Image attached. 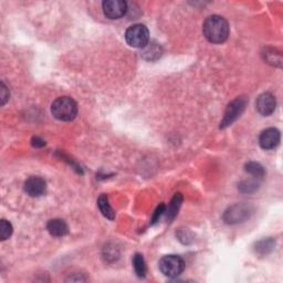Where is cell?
Listing matches in <instances>:
<instances>
[{"instance_id":"2","label":"cell","mask_w":283,"mask_h":283,"mask_svg":"<svg viewBox=\"0 0 283 283\" xmlns=\"http://www.w3.org/2000/svg\"><path fill=\"white\" fill-rule=\"evenodd\" d=\"M52 115L59 121L70 122L75 118L78 114V104L69 96L59 97L52 103Z\"/></svg>"},{"instance_id":"11","label":"cell","mask_w":283,"mask_h":283,"mask_svg":"<svg viewBox=\"0 0 283 283\" xmlns=\"http://www.w3.org/2000/svg\"><path fill=\"white\" fill-rule=\"evenodd\" d=\"M47 229L53 237H63L68 235L69 227L62 219H52L48 222Z\"/></svg>"},{"instance_id":"14","label":"cell","mask_w":283,"mask_h":283,"mask_svg":"<svg viewBox=\"0 0 283 283\" xmlns=\"http://www.w3.org/2000/svg\"><path fill=\"white\" fill-rule=\"evenodd\" d=\"M133 266L135 270V273L138 277H145L146 273H148V266H146V262L143 258V255L139 253H136L133 257Z\"/></svg>"},{"instance_id":"7","label":"cell","mask_w":283,"mask_h":283,"mask_svg":"<svg viewBox=\"0 0 283 283\" xmlns=\"http://www.w3.org/2000/svg\"><path fill=\"white\" fill-rule=\"evenodd\" d=\"M103 13L108 19L123 17L127 10V4L123 0H106L102 4Z\"/></svg>"},{"instance_id":"16","label":"cell","mask_w":283,"mask_h":283,"mask_svg":"<svg viewBox=\"0 0 283 283\" xmlns=\"http://www.w3.org/2000/svg\"><path fill=\"white\" fill-rule=\"evenodd\" d=\"M246 172L248 174H250L251 176L258 178V179L263 178L264 174H265L264 168L261 166L259 163H255V162L247 163V164H246Z\"/></svg>"},{"instance_id":"6","label":"cell","mask_w":283,"mask_h":283,"mask_svg":"<svg viewBox=\"0 0 283 283\" xmlns=\"http://www.w3.org/2000/svg\"><path fill=\"white\" fill-rule=\"evenodd\" d=\"M247 105V100L244 97H238V99L233 100L229 105H228L227 110L225 112V116L222 118L220 123V127L225 128L229 126L236 119L241 115Z\"/></svg>"},{"instance_id":"9","label":"cell","mask_w":283,"mask_h":283,"mask_svg":"<svg viewBox=\"0 0 283 283\" xmlns=\"http://www.w3.org/2000/svg\"><path fill=\"white\" fill-rule=\"evenodd\" d=\"M255 106H257V110L261 115H271L276 107V101L274 95L269 93V92H265V93L259 95L257 102H255Z\"/></svg>"},{"instance_id":"19","label":"cell","mask_w":283,"mask_h":283,"mask_svg":"<svg viewBox=\"0 0 283 283\" xmlns=\"http://www.w3.org/2000/svg\"><path fill=\"white\" fill-rule=\"evenodd\" d=\"M166 212V207L164 204H161L159 207H157L155 212H154V216H153V219H152V224H156L157 221L160 220L161 217L164 215Z\"/></svg>"},{"instance_id":"4","label":"cell","mask_w":283,"mask_h":283,"mask_svg":"<svg viewBox=\"0 0 283 283\" xmlns=\"http://www.w3.org/2000/svg\"><path fill=\"white\" fill-rule=\"evenodd\" d=\"M160 270L163 274L168 277H176L183 273L185 269L184 260L175 254H168L160 261Z\"/></svg>"},{"instance_id":"18","label":"cell","mask_w":283,"mask_h":283,"mask_svg":"<svg viewBox=\"0 0 283 283\" xmlns=\"http://www.w3.org/2000/svg\"><path fill=\"white\" fill-rule=\"evenodd\" d=\"M259 188V184L254 181H244L239 185V190L244 194H251Z\"/></svg>"},{"instance_id":"1","label":"cell","mask_w":283,"mask_h":283,"mask_svg":"<svg viewBox=\"0 0 283 283\" xmlns=\"http://www.w3.org/2000/svg\"><path fill=\"white\" fill-rule=\"evenodd\" d=\"M203 32L207 40L211 43H222L229 36V25L225 18L220 16H210L207 18L203 26Z\"/></svg>"},{"instance_id":"21","label":"cell","mask_w":283,"mask_h":283,"mask_svg":"<svg viewBox=\"0 0 283 283\" xmlns=\"http://www.w3.org/2000/svg\"><path fill=\"white\" fill-rule=\"evenodd\" d=\"M31 144L32 146H35V148H42V146L46 145V142L41 139L40 137H38V136H36V137H32Z\"/></svg>"},{"instance_id":"17","label":"cell","mask_w":283,"mask_h":283,"mask_svg":"<svg viewBox=\"0 0 283 283\" xmlns=\"http://www.w3.org/2000/svg\"><path fill=\"white\" fill-rule=\"evenodd\" d=\"M13 235V226L9 221L3 219L0 222V238L2 240L5 241Z\"/></svg>"},{"instance_id":"12","label":"cell","mask_w":283,"mask_h":283,"mask_svg":"<svg viewBox=\"0 0 283 283\" xmlns=\"http://www.w3.org/2000/svg\"><path fill=\"white\" fill-rule=\"evenodd\" d=\"M97 206H99V209L102 212V215L106 217L107 219L110 220L115 219V212H114L110 203H108V198L106 195L100 196L99 199H97Z\"/></svg>"},{"instance_id":"8","label":"cell","mask_w":283,"mask_h":283,"mask_svg":"<svg viewBox=\"0 0 283 283\" xmlns=\"http://www.w3.org/2000/svg\"><path fill=\"white\" fill-rule=\"evenodd\" d=\"M281 135L280 132L274 127H270L264 129L262 133L260 134L259 137V144L263 150H274L277 145L280 144Z\"/></svg>"},{"instance_id":"13","label":"cell","mask_w":283,"mask_h":283,"mask_svg":"<svg viewBox=\"0 0 283 283\" xmlns=\"http://www.w3.org/2000/svg\"><path fill=\"white\" fill-rule=\"evenodd\" d=\"M182 203H183V196H182V194H179V193L175 194V196H174V197H173L171 204L168 205V208L166 210L168 220H173L177 216L178 210H179V208H181V206H182Z\"/></svg>"},{"instance_id":"5","label":"cell","mask_w":283,"mask_h":283,"mask_svg":"<svg viewBox=\"0 0 283 283\" xmlns=\"http://www.w3.org/2000/svg\"><path fill=\"white\" fill-rule=\"evenodd\" d=\"M252 214L251 207L244 204H237L229 207L226 211L222 219L228 225H235V224H240L244 220L250 218V216Z\"/></svg>"},{"instance_id":"3","label":"cell","mask_w":283,"mask_h":283,"mask_svg":"<svg viewBox=\"0 0 283 283\" xmlns=\"http://www.w3.org/2000/svg\"><path fill=\"white\" fill-rule=\"evenodd\" d=\"M125 40L133 48H145L150 41L149 29L142 24L130 26L125 32Z\"/></svg>"},{"instance_id":"15","label":"cell","mask_w":283,"mask_h":283,"mask_svg":"<svg viewBox=\"0 0 283 283\" xmlns=\"http://www.w3.org/2000/svg\"><path fill=\"white\" fill-rule=\"evenodd\" d=\"M274 248V240L272 238H266L255 243V252L259 254H268Z\"/></svg>"},{"instance_id":"20","label":"cell","mask_w":283,"mask_h":283,"mask_svg":"<svg viewBox=\"0 0 283 283\" xmlns=\"http://www.w3.org/2000/svg\"><path fill=\"white\" fill-rule=\"evenodd\" d=\"M8 99H9V92L6 88V85H5V83L3 82L2 83V103H3V105L6 104V102H7Z\"/></svg>"},{"instance_id":"10","label":"cell","mask_w":283,"mask_h":283,"mask_svg":"<svg viewBox=\"0 0 283 283\" xmlns=\"http://www.w3.org/2000/svg\"><path fill=\"white\" fill-rule=\"evenodd\" d=\"M47 190V183L39 176H31L25 183V192L31 197H40Z\"/></svg>"}]
</instances>
